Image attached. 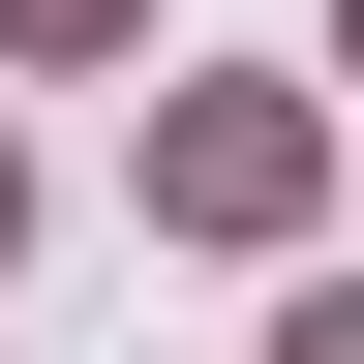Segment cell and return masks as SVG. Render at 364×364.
<instances>
[{"mask_svg": "<svg viewBox=\"0 0 364 364\" xmlns=\"http://www.w3.org/2000/svg\"><path fill=\"white\" fill-rule=\"evenodd\" d=\"M0 31H31V61H61V31H122V0H0Z\"/></svg>", "mask_w": 364, "mask_h": 364, "instance_id": "3957f363", "label": "cell"}, {"mask_svg": "<svg viewBox=\"0 0 364 364\" xmlns=\"http://www.w3.org/2000/svg\"><path fill=\"white\" fill-rule=\"evenodd\" d=\"M273 364H364V273H334V304H273Z\"/></svg>", "mask_w": 364, "mask_h": 364, "instance_id": "7a4b0ae2", "label": "cell"}, {"mask_svg": "<svg viewBox=\"0 0 364 364\" xmlns=\"http://www.w3.org/2000/svg\"><path fill=\"white\" fill-rule=\"evenodd\" d=\"M334 31H364V0H334Z\"/></svg>", "mask_w": 364, "mask_h": 364, "instance_id": "5b68a950", "label": "cell"}, {"mask_svg": "<svg viewBox=\"0 0 364 364\" xmlns=\"http://www.w3.org/2000/svg\"><path fill=\"white\" fill-rule=\"evenodd\" d=\"M0 213H31V182H0Z\"/></svg>", "mask_w": 364, "mask_h": 364, "instance_id": "277c9868", "label": "cell"}, {"mask_svg": "<svg viewBox=\"0 0 364 364\" xmlns=\"http://www.w3.org/2000/svg\"><path fill=\"white\" fill-rule=\"evenodd\" d=\"M304 152H334V122H304L273 61H213V91H152V213H182V243H304Z\"/></svg>", "mask_w": 364, "mask_h": 364, "instance_id": "6da1fadb", "label": "cell"}]
</instances>
